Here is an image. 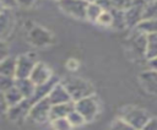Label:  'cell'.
<instances>
[{"mask_svg":"<svg viewBox=\"0 0 157 130\" xmlns=\"http://www.w3.org/2000/svg\"><path fill=\"white\" fill-rule=\"evenodd\" d=\"M58 1H59V0H58Z\"/></svg>","mask_w":157,"mask_h":130,"instance_id":"42","label":"cell"},{"mask_svg":"<svg viewBox=\"0 0 157 130\" xmlns=\"http://www.w3.org/2000/svg\"><path fill=\"white\" fill-rule=\"evenodd\" d=\"M7 110V104L5 102V98H4V93L0 92V113H4Z\"/></svg>","mask_w":157,"mask_h":130,"instance_id":"37","label":"cell"},{"mask_svg":"<svg viewBox=\"0 0 157 130\" xmlns=\"http://www.w3.org/2000/svg\"><path fill=\"white\" fill-rule=\"evenodd\" d=\"M132 1L134 0H112L113 7L114 9H118V10H123V11L128 10L131 6Z\"/></svg>","mask_w":157,"mask_h":130,"instance_id":"30","label":"cell"},{"mask_svg":"<svg viewBox=\"0 0 157 130\" xmlns=\"http://www.w3.org/2000/svg\"><path fill=\"white\" fill-rule=\"evenodd\" d=\"M128 49H129L130 54L132 55V58H136V59L145 58L146 59L147 36L135 29L134 34L128 40Z\"/></svg>","mask_w":157,"mask_h":130,"instance_id":"5","label":"cell"},{"mask_svg":"<svg viewBox=\"0 0 157 130\" xmlns=\"http://www.w3.org/2000/svg\"><path fill=\"white\" fill-rule=\"evenodd\" d=\"M50 109H52L50 101L48 99V97L43 98L32 104L28 118L34 123H44L47 120H50Z\"/></svg>","mask_w":157,"mask_h":130,"instance_id":"8","label":"cell"},{"mask_svg":"<svg viewBox=\"0 0 157 130\" xmlns=\"http://www.w3.org/2000/svg\"><path fill=\"white\" fill-rule=\"evenodd\" d=\"M15 26V15L12 10L4 9L0 13V40L5 39L11 34Z\"/></svg>","mask_w":157,"mask_h":130,"instance_id":"11","label":"cell"},{"mask_svg":"<svg viewBox=\"0 0 157 130\" xmlns=\"http://www.w3.org/2000/svg\"><path fill=\"white\" fill-rule=\"evenodd\" d=\"M0 4L4 9L13 10V7L17 6V0H0Z\"/></svg>","mask_w":157,"mask_h":130,"instance_id":"32","label":"cell"},{"mask_svg":"<svg viewBox=\"0 0 157 130\" xmlns=\"http://www.w3.org/2000/svg\"><path fill=\"white\" fill-rule=\"evenodd\" d=\"M60 82L64 85V87L69 92L72 102H76L78 99H81V98H85V97L94 94L93 86L88 81H86L83 78L70 76V77H66V78L61 80Z\"/></svg>","mask_w":157,"mask_h":130,"instance_id":"1","label":"cell"},{"mask_svg":"<svg viewBox=\"0 0 157 130\" xmlns=\"http://www.w3.org/2000/svg\"><path fill=\"white\" fill-rule=\"evenodd\" d=\"M2 10H4V7H2V6H1V4H0V13H1V11H2Z\"/></svg>","mask_w":157,"mask_h":130,"instance_id":"40","label":"cell"},{"mask_svg":"<svg viewBox=\"0 0 157 130\" xmlns=\"http://www.w3.org/2000/svg\"><path fill=\"white\" fill-rule=\"evenodd\" d=\"M66 67H67L69 70H76V69L78 67V63H77V60H75V59H70V60H67V63H66Z\"/></svg>","mask_w":157,"mask_h":130,"instance_id":"36","label":"cell"},{"mask_svg":"<svg viewBox=\"0 0 157 130\" xmlns=\"http://www.w3.org/2000/svg\"><path fill=\"white\" fill-rule=\"evenodd\" d=\"M109 130H135V129H134L129 123H126L124 119L118 118V119H115V120L112 123Z\"/></svg>","mask_w":157,"mask_h":130,"instance_id":"26","label":"cell"},{"mask_svg":"<svg viewBox=\"0 0 157 130\" xmlns=\"http://www.w3.org/2000/svg\"><path fill=\"white\" fill-rule=\"evenodd\" d=\"M60 10L77 20H86V9L88 2L85 0H59Z\"/></svg>","mask_w":157,"mask_h":130,"instance_id":"4","label":"cell"},{"mask_svg":"<svg viewBox=\"0 0 157 130\" xmlns=\"http://www.w3.org/2000/svg\"><path fill=\"white\" fill-rule=\"evenodd\" d=\"M52 77H53V74H52L50 67L47 64L40 63V61H38L36 64V66L33 67V70H32V72L29 75V78L32 80V82L36 86L42 85V83H45Z\"/></svg>","mask_w":157,"mask_h":130,"instance_id":"13","label":"cell"},{"mask_svg":"<svg viewBox=\"0 0 157 130\" xmlns=\"http://www.w3.org/2000/svg\"><path fill=\"white\" fill-rule=\"evenodd\" d=\"M67 120H69V123L71 124V126L72 128H77V126H81V125H83L85 123H86V120H85V118L76 110V109H74L67 117Z\"/></svg>","mask_w":157,"mask_h":130,"instance_id":"24","label":"cell"},{"mask_svg":"<svg viewBox=\"0 0 157 130\" xmlns=\"http://www.w3.org/2000/svg\"><path fill=\"white\" fill-rule=\"evenodd\" d=\"M139 80H140L142 88L147 93L157 96V70L148 69V70L142 71L139 76Z\"/></svg>","mask_w":157,"mask_h":130,"instance_id":"12","label":"cell"},{"mask_svg":"<svg viewBox=\"0 0 157 130\" xmlns=\"http://www.w3.org/2000/svg\"><path fill=\"white\" fill-rule=\"evenodd\" d=\"M150 65H151V69H155V70H157V58H156V59H152V60H150Z\"/></svg>","mask_w":157,"mask_h":130,"instance_id":"38","label":"cell"},{"mask_svg":"<svg viewBox=\"0 0 157 130\" xmlns=\"http://www.w3.org/2000/svg\"><path fill=\"white\" fill-rule=\"evenodd\" d=\"M74 109H75L74 102L54 104V105H52V109H50V120L59 119V118H66Z\"/></svg>","mask_w":157,"mask_h":130,"instance_id":"17","label":"cell"},{"mask_svg":"<svg viewBox=\"0 0 157 130\" xmlns=\"http://www.w3.org/2000/svg\"><path fill=\"white\" fill-rule=\"evenodd\" d=\"M32 104L33 103L31 102V99L25 98L18 104L12 105V107H9L7 110H6V115H7L9 120L12 121V123H18V121L23 120L25 118H27L28 114H29V110H31Z\"/></svg>","mask_w":157,"mask_h":130,"instance_id":"9","label":"cell"},{"mask_svg":"<svg viewBox=\"0 0 157 130\" xmlns=\"http://www.w3.org/2000/svg\"><path fill=\"white\" fill-rule=\"evenodd\" d=\"M48 99L50 101L52 105H54V104H60V103L72 102V99H71L69 92L66 91V88L64 87V85H63L61 82H58V83L53 87L52 92H50L49 96H48Z\"/></svg>","mask_w":157,"mask_h":130,"instance_id":"15","label":"cell"},{"mask_svg":"<svg viewBox=\"0 0 157 130\" xmlns=\"http://www.w3.org/2000/svg\"><path fill=\"white\" fill-rule=\"evenodd\" d=\"M146 5H147L146 0H134L132 1L131 6L124 11L126 27L135 28L144 20V12H145Z\"/></svg>","mask_w":157,"mask_h":130,"instance_id":"7","label":"cell"},{"mask_svg":"<svg viewBox=\"0 0 157 130\" xmlns=\"http://www.w3.org/2000/svg\"><path fill=\"white\" fill-rule=\"evenodd\" d=\"M15 86L16 88L21 92V94L23 96V98L31 99L34 94V90H36V85L32 82V80L29 77H25V78H15Z\"/></svg>","mask_w":157,"mask_h":130,"instance_id":"16","label":"cell"},{"mask_svg":"<svg viewBox=\"0 0 157 130\" xmlns=\"http://www.w3.org/2000/svg\"><path fill=\"white\" fill-rule=\"evenodd\" d=\"M135 29L146 36L157 33V18H145L135 27Z\"/></svg>","mask_w":157,"mask_h":130,"instance_id":"20","label":"cell"},{"mask_svg":"<svg viewBox=\"0 0 157 130\" xmlns=\"http://www.w3.org/2000/svg\"><path fill=\"white\" fill-rule=\"evenodd\" d=\"M85 1H87V2H93L94 0H85Z\"/></svg>","mask_w":157,"mask_h":130,"instance_id":"41","label":"cell"},{"mask_svg":"<svg viewBox=\"0 0 157 130\" xmlns=\"http://www.w3.org/2000/svg\"><path fill=\"white\" fill-rule=\"evenodd\" d=\"M7 55H9V48H7V45H6L5 42L0 40V61L2 59H5Z\"/></svg>","mask_w":157,"mask_h":130,"instance_id":"34","label":"cell"},{"mask_svg":"<svg viewBox=\"0 0 157 130\" xmlns=\"http://www.w3.org/2000/svg\"><path fill=\"white\" fill-rule=\"evenodd\" d=\"M120 118L129 123L135 130H142V128L150 120L148 113L136 107H125L121 112Z\"/></svg>","mask_w":157,"mask_h":130,"instance_id":"2","label":"cell"},{"mask_svg":"<svg viewBox=\"0 0 157 130\" xmlns=\"http://www.w3.org/2000/svg\"><path fill=\"white\" fill-rule=\"evenodd\" d=\"M15 86V77L0 75V92H6L9 88Z\"/></svg>","mask_w":157,"mask_h":130,"instance_id":"29","label":"cell"},{"mask_svg":"<svg viewBox=\"0 0 157 130\" xmlns=\"http://www.w3.org/2000/svg\"><path fill=\"white\" fill-rule=\"evenodd\" d=\"M142 130H157V118H150Z\"/></svg>","mask_w":157,"mask_h":130,"instance_id":"33","label":"cell"},{"mask_svg":"<svg viewBox=\"0 0 157 130\" xmlns=\"http://www.w3.org/2000/svg\"><path fill=\"white\" fill-rule=\"evenodd\" d=\"M52 121V129L53 130H71L72 126L69 123L67 118H59V119H53Z\"/></svg>","mask_w":157,"mask_h":130,"instance_id":"25","label":"cell"},{"mask_svg":"<svg viewBox=\"0 0 157 130\" xmlns=\"http://www.w3.org/2000/svg\"><path fill=\"white\" fill-rule=\"evenodd\" d=\"M94 2L97 5H99L103 11H110L113 9V2L112 0H94Z\"/></svg>","mask_w":157,"mask_h":130,"instance_id":"31","label":"cell"},{"mask_svg":"<svg viewBox=\"0 0 157 130\" xmlns=\"http://www.w3.org/2000/svg\"><path fill=\"white\" fill-rule=\"evenodd\" d=\"M38 63L36 54L28 53V54H21L16 58V75L15 78H25L29 77L33 67Z\"/></svg>","mask_w":157,"mask_h":130,"instance_id":"6","label":"cell"},{"mask_svg":"<svg viewBox=\"0 0 157 130\" xmlns=\"http://www.w3.org/2000/svg\"><path fill=\"white\" fill-rule=\"evenodd\" d=\"M58 82H60V78H59L56 75H53V77H52L49 81H47L45 83H42V85L36 86L34 94H33V97L31 98V102H32V103H36V102H38V101H40V99H43V98H47V97L49 96V93L52 92L53 87H54Z\"/></svg>","mask_w":157,"mask_h":130,"instance_id":"14","label":"cell"},{"mask_svg":"<svg viewBox=\"0 0 157 130\" xmlns=\"http://www.w3.org/2000/svg\"><path fill=\"white\" fill-rule=\"evenodd\" d=\"M0 75L15 77L16 75V58L7 55L0 61Z\"/></svg>","mask_w":157,"mask_h":130,"instance_id":"18","label":"cell"},{"mask_svg":"<svg viewBox=\"0 0 157 130\" xmlns=\"http://www.w3.org/2000/svg\"><path fill=\"white\" fill-rule=\"evenodd\" d=\"M102 12H103V9L99 5H97L94 1L88 2L87 9H86V20H88L91 22H97L98 17L101 16Z\"/></svg>","mask_w":157,"mask_h":130,"instance_id":"23","label":"cell"},{"mask_svg":"<svg viewBox=\"0 0 157 130\" xmlns=\"http://www.w3.org/2000/svg\"><path fill=\"white\" fill-rule=\"evenodd\" d=\"M112 16H113V23L112 27L115 29H124L126 27V21H125V13L123 10H118V9H112L110 10Z\"/></svg>","mask_w":157,"mask_h":130,"instance_id":"21","label":"cell"},{"mask_svg":"<svg viewBox=\"0 0 157 130\" xmlns=\"http://www.w3.org/2000/svg\"><path fill=\"white\" fill-rule=\"evenodd\" d=\"M4 98H5V102L7 104V108L9 107H12V105H16L18 104L21 101H23V96L21 94V92L16 88V86H12L11 88H9L6 92H4Z\"/></svg>","mask_w":157,"mask_h":130,"instance_id":"19","label":"cell"},{"mask_svg":"<svg viewBox=\"0 0 157 130\" xmlns=\"http://www.w3.org/2000/svg\"><path fill=\"white\" fill-rule=\"evenodd\" d=\"M36 2V0H17V6L21 7H31L33 6Z\"/></svg>","mask_w":157,"mask_h":130,"instance_id":"35","label":"cell"},{"mask_svg":"<svg viewBox=\"0 0 157 130\" xmlns=\"http://www.w3.org/2000/svg\"><path fill=\"white\" fill-rule=\"evenodd\" d=\"M52 33L39 26L33 27L28 33V40L36 47H45L52 43Z\"/></svg>","mask_w":157,"mask_h":130,"instance_id":"10","label":"cell"},{"mask_svg":"<svg viewBox=\"0 0 157 130\" xmlns=\"http://www.w3.org/2000/svg\"><path fill=\"white\" fill-rule=\"evenodd\" d=\"M157 58V33L147 34V50L146 59L150 61Z\"/></svg>","mask_w":157,"mask_h":130,"instance_id":"22","label":"cell"},{"mask_svg":"<svg viewBox=\"0 0 157 130\" xmlns=\"http://www.w3.org/2000/svg\"><path fill=\"white\" fill-rule=\"evenodd\" d=\"M74 103H75V109L85 118L86 123L92 121L97 117L98 110H99V104L94 94L81 98Z\"/></svg>","mask_w":157,"mask_h":130,"instance_id":"3","label":"cell"},{"mask_svg":"<svg viewBox=\"0 0 157 130\" xmlns=\"http://www.w3.org/2000/svg\"><path fill=\"white\" fill-rule=\"evenodd\" d=\"M152 1H157V0H146V2H152Z\"/></svg>","mask_w":157,"mask_h":130,"instance_id":"39","label":"cell"},{"mask_svg":"<svg viewBox=\"0 0 157 130\" xmlns=\"http://www.w3.org/2000/svg\"><path fill=\"white\" fill-rule=\"evenodd\" d=\"M96 23H98L101 26H104V27H112V23H113L112 12L110 11H103L101 13V16L98 17V20H97Z\"/></svg>","mask_w":157,"mask_h":130,"instance_id":"28","label":"cell"},{"mask_svg":"<svg viewBox=\"0 0 157 130\" xmlns=\"http://www.w3.org/2000/svg\"><path fill=\"white\" fill-rule=\"evenodd\" d=\"M145 18H157V1L147 2L144 12V20Z\"/></svg>","mask_w":157,"mask_h":130,"instance_id":"27","label":"cell"}]
</instances>
